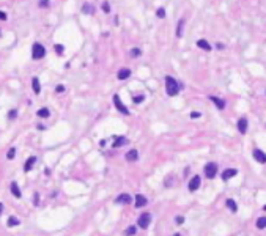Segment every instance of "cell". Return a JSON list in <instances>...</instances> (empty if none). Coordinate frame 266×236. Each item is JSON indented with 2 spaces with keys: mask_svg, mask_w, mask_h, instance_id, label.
I'll use <instances>...</instances> for the list:
<instances>
[{
  "mask_svg": "<svg viewBox=\"0 0 266 236\" xmlns=\"http://www.w3.org/2000/svg\"><path fill=\"white\" fill-rule=\"evenodd\" d=\"M183 25H184V19H180L178 22V29H176V36L181 38L183 36Z\"/></svg>",
  "mask_w": 266,
  "mask_h": 236,
  "instance_id": "obj_23",
  "label": "cell"
},
{
  "mask_svg": "<svg viewBox=\"0 0 266 236\" xmlns=\"http://www.w3.org/2000/svg\"><path fill=\"white\" fill-rule=\"evenodd\" d=\"M47 5H49V0H41V2H40V7H41V8H43V7H47Z\"/></svg>",
  "mask_w": 266,
  "mask_h": 236,
  "instance_id": "obj_38",
  "label": "cell"
},
{
  "mask_svg": "<svg viewBox=\"0 0 266 236\" xmlns=\"http://www.w3.org/2000/svg\"><path fill=\"white\" fill-rule=\"evenodd\" d=\"M137 224H139V227L140 228H148V225L151 224V216H150L148 212H145V214H142L140 217H139V221H137Z\"/></svg>",
  "mask_w": 266,
  "mask_h": 236,
  "instance_id": "obj_5",
  "label": "cell"
},
{
  "mask_svg": "<svg viewBox=\"0 0 266 236\" xmlns=\"http://www.w3.org/2000/svg\"><path fill=\"white\" fill-rule=\"evenodd\" d=\"M55 91H57V93H63V91H65V87H63V85H57V87H55Z\"/></svg>",
  "mask_w": 266,
  "mask_h": 236,
  "instance_id": "obj_34",
  "label": "cell"
},
{
  "mask_svg": "<svg viewBox=\"0 0 266 236\" xmlns=\"http://www.w3.org/2000/svg\"><path fill=\"white\" fill-rule=\"evenodd\" d=\"M200 184H202V178L197 175V176H192V178H191L189 186H187V187H189V190H191V192H195L198 187H200Z\"/></svg>",
  "mask_w": 266,
  "mask_h": 236,
  "instance_id": "obj_6",
  "label": "cell"
},
{
  "mask_svg": "<svg viewBox=\"0 0 266 236\" xmlns=\"http://www.w3.org/2000/svg\"><path fill=\"white\" fill-rule=\"evenodd\" d=\"M7 18H8L7 13H5V11H0V21H7Z\"/></svg>",
  "mask_w": 266,
  "mask_h": 236,
  "instance_id": "obj_37",
  "label": "cell"
},
{
  "mask_svg": "<svg viewBox=\"0 0 266 236\" xmlns=\"http://www.w3.org/2000/svg\"><path fill=\"white\" fill-rule=\"evenodd\" d=\"M35 162H36V157H35V156H30V157H29V159H27V161H25V165H24V172H27V173H29L30 170L33 168V165H35Z\"/></svg>",
  "mask_w": 266,
  "mask_h": 236,
  "instance_id": "obj_9",
  "label": "cell"
},
{
  "mask_svg": "<svg viewBox=\"0 0 266 236\" xmlns=\"http://www.w3.org/2000/svg\"><path fill=\"white\" fill-rule=\"evenodd\" d=\"M14 156H16V148H10V151L7 153V157L8 159H14Z\"/></svg>",
  "mask_w": 266,
  "mask_h": 236,
  "instance_id": "obj_31",
  "label": "cell"
},
{
  "mask_svg": "<svg viewBox=\"0 0 266 236\" xmlns=\"http://www.w3.org/2000/svg\"><path fill=\"white\" fill-rule=\"evenodd\" d=\"M265 211H266V205H265Z\"/></svg>",
  "mask_w": 266,
  "mask_h": 236,
  "instance_id": "obj_42",
  "label": "cell"
},
{
  "mask_svg": "<svg viewBox=\"0 0 266 236\" xmlns=\"http://www.w3.org/2000/svg\"><path fill=\"white\" fill-rule=\"evenodd\" d=\"M11 194H13L16 199H21V197H22L21 190H19V186H18V183H16V181H13V183H11Z\"/></svg>",
  "mask_w": 266,
  "mask_h": 236,
  "instance_id": "obj_15",
  "label": "cell"
},
{
  "mask_svg": "<svg viewBox=\"0 0 266 236\" xmlns=\"http://www.w3.org/2000/svg\"><path fill=\"white\" fill-rule=\"evenodd\" d=\"M131 76V69H128V68H123V69H120L118 71V74H117V77L120 79V80H126Z\"/></svg>",
  "mask_w": 266,
  "mask_h": 236,
  "instance_id": "obj_12",
  "label": "cell"
},
{
  "mask_svg": "<svg viewBox=\"0 0 266 236\" xmlns=\"http://www.w3.org/2000/svg\"><path fill=\"white\" fill-rule=\"evenodd\" d=\"M175 222H176V224H178V225H181L183 222H184V217H183V216H178V217H176V219H175Z\"/></svg>",
  "mask_w": 266,
  "mask_h": 236,
  "instance_id": "obj_35",
  "label": "cell"
},
{
  "mask_svg": "<svg viewBox=\"0 0 266 236\" xmlns=\"http://www.w3.org/2000/svg\"><path fill=\"white\" fill-rule=\"evenodd\" d=\"M2 210H3V205L0 203V214H2Z\"/></svg>",
  "mask_w": 266,
  "mask_h": 236,
  "instance_id": "obj_40",
  "label": "cell"
},
{
  "mask_svg": "<svg viewBox=\"0 0 266 236\" xmlns=\"http://www.w3.org/2000/svg\"><path fill=\"white\" fill-rule=\"evenodd\" d=\"M16 115H18V110H10V112H8L10 120H14V118H16Z\"/></svg>",
  "mask_w": 266,
  "mask_h": 236,
  "instance_id": "obj_33",
  "label": "cell"
},
{
  "mask_svg": "<svg viewBox=\"0 0 266 236\" xmlns=\"http://www.w3.org/2000/svg\"><path fill=\"white\" fill-rule=\"evenodd\" d=\"M197 47H200V49H203V51H211V44L206 41V40H198L197 41Z\"/></svg>",
  "mask_w": 266,
  "mask_h": 236,
  "instance_id": "obj_16",
  "label": "cell"
},
{
  "mask_svg": "<svg viewBox=\"0 0 266 236\" xmlns=\"http://www.w3.org/2000/svg\"><path fill=\"white\" fill-rule=\"evenodd\" d=\"M36 115L40 118H47L49 115H51V112H49V109H46V107H43V109H40V110L36 112Z\"/></svg>",
  "mask_w": 266,
  "mask_h": 236,
  "instance_id": "obj_21",
  "label": "cell"
},
{
  "mask_svg": "<svg viewBox=\"0 0 266 236\" xmlns=\"http://www.w3.org/2000/svg\"><path fill=\"white\" fill-rule=\"evenodd\" d=\"M32 88H33V91H35V95H40L41 93V85H40V79L38 77L32 79Z\"/></svg>",
  "mask_w": 266,
  "mask_h": 236,
  "instance_id": "obj_13",
  "label": "cell"
},
{
  "mask_svg": "<svg viewBox=\"0 0 266 236\" xmlns=\"http://www.w3.org/2000/svg\"><path fill=\"white\" fill-rule=\"evenodd\" d=\"M54 49H55V54H57V55H63L65 47H63L62 44H55V46H54Z\"/></svg>",
  "mask_w": 266,
  "mask_h": 236,
  "instance_id": "obj_27",
  "label": "cell"
},
{
  "mask_svg": "<svg viewBox=\"0 0 266 236\" xmlns=\"http://www.w3.org/2000/svg\"><path fill=\"white\" fill-rule=\"evenodd\" d=\"M156 16H158V18H161V19H164L165 18V10L164 8H158L156 10Z\"/></svg>",
  "mask_w": 266,
  "mask_h": 236,
  "instance_id": "obj_30",
  "label": "cell"
},
{
  "mask_svg": "<svg viewBox=\"0 0 266 236\" xmlns=\"http://www.w3.org/2000/svg\"><path fill=\"white\" fill-rule=\"evenodd\" d=\"M7 225H8V228H11V227H18V225H21V221H19V219L16 217V216H10Z\"/></svg>",
  "mask_w": 266,
  "mask_h": 236,
  "instance_id": "obj_17",
  "label": "cell"
},
{
  "mask_svg": "<svg viewBox=\"0 0 266 236\" xmlns=\"http://www.w3.org/2000/svg\"><path fill=\"white\" fill-rule=\"evenodd\" d=\"M115 201H117V203H131L132 199H131V195H128V194H121V195L117 197V200H115Z\"/></svg>",
  "mask_w": 266,
  "mask_h": 236,
  "instance_id": "obj_18",
  "label": "cell"
},
{
  "mask_svg": "<svg viewBox=\"0 0 266 236\" xmlns=\"http://www.w3.org/2000/svg\"><path fill=\"white\" fill-rule=\"evenodd\" d=\"M126 161L128 162H134V161H137V157H139V153H137V150H131V151H128L126 153Z\"/></svg>",
  "mask_w": 266,
  "mask_h": 236,
  "instance_id": "obj_14",
  "label": "cell"
},
{
  "mask_svg": "<svg viewBox=\"0 0 266 236\" xmlns=\"http://www.w3.org/2000/svg\"><path fill=\"white\" fill-rule=\"evenodd\" d=\"M200 115H202L200 112H192V113H191V118H194V120H195V118H200Z\"/></svg>",
  "mask_w": 266,
  "mask_h": 236,
  "instance_id": "obj_36",
  "label": "cell"
},
{
  "mask_svg": "<svg viewBox=\"0 0 266 236\" xmlns=\"http://www.w3.org/2000/svg\"><path fill=\"white\" fill-rule=\"evenodd\" d=\"M257 228H266V217H260L257 221Z\"/></svg>",
  "mask_w": 266,
  "mask_h": 236,
  "instance_id": "obj_26",
  "label": "cell"
},
{
  "mask_svg": "<svg viewBox=\"0 0 266 236\" xmlns=\"http://www.w3.org/2000/svg\"><path fill=\"white\" fill-rule=\"evenodd\" d=\"M143 99H145V96L143 95H137V96H132V102H136V104H140Z\"/></svg>",
  "mask_w": 266,
  "mask_h": 236,
  "instance_id": "obj_28",
  "label": "cell"
},
{
  "mask_svg": "<svg viewBox=\"0 0 266 236\" xmlns=\"http://www.w3.org/2000/svg\"><path fill=\"white\" fill-rule=\"evenodd\" d=\"M253 157L260 164H266V153H263L262 150H253Z\"/></svg>",
  "mask_w": 266,
  "mask_h": 236,
  "instance_id": "obj_8",
  "label": "cell"
},
{
  "mask_svg": "<svg viewBox=\"0 0 266 236\" xmlns=\"http://www.w3.org/2000/svg\"><path fill=\"white\" fill-rule=\"evenodd\" d=\"M227 206H228V208H230V211H233V212H236V211H238V206H236V203H235L233 200H231V199H228V200H227Z\"/></svg>",
  "mask_w": 266,
  "mask_h": 236,
  "instance_id": "obj_24",
  "label": "cell"
},
{
  "mask_svg": "<svg viewBox=\"0 0 266 236\" xmlns=\"http://www.w3.org/2000/svg\"><path fill=\"white\" fill-rule=\"evenodd\" d=\"M38 129H40V131H44V129H46V126H43V124H40V126H38Z\"/></svg>",
  "mask_w": 266,
  "mask_h": 236,
  "instance_id": "obj_39",
  "label": "cell"
},
{
  "mask_svg": "<svg viewBox=\"0 0 266 236\" xmlns=\"http://www.w3.org/2000/svg\"><path fill=\"white\" fill-rule=\"evenodd\" d=\"M216 173H217V164H214V162H209L205 165V176L206 178H214L216 176Z\"/></svg>",
  "mask_w": 266,
  "mask_h": 236,
  "instance_id": "obj_3",
  "label": "cell"
},
{
  "mask_svg": "<svg viewBox=\"0 0 266 236\" xmlns=\"http://www.w3.org/2000/svg\"><path fill=\"white\" fill-rule=\"evenodd\" d=\"M126 143H128V139H126V137H118V139L113 142L112 146H113V148H120V146H123V145H126Z\"/></svg>",
  "mask_w": 266,
  "mask_h": 236,
  "instance_id": "obj_20",
  "label": "cell"
},
{
  "mask_svg": "<svg viewBox=\"0 0 266 236\" xmlns=\"http://www.w3.org/2000/svg\"><path fill=\"white\" fill-rule=\"evenodd\" d=\"M140 55H142V51H140V49H137V47L131 49V57H140Z\"/></svg>",
  "mask_w": 266,
  "mask_h": 236,
  "instance_id": "obj_29",
  "label": "cell"
},
{
  "mask_svg": "<svg viewBox=\"0 0 266 236\" xmlns=\"http://www.w3.org/2000/svg\"><path fill=\"white\" fill-rule=\"evenodd\" d=\"M247 126H249V123H247V118H246V117H241L239 120H238V131H239L241 134H246V132H247Z\"/></svg>",
  "mask_w": 266,
  "mask_h": 236,
  "instance_id": "obj_7",
  "label": "cell"
},
{
  "mask_svg": "<svg viewBox=\"0 0 266 236\" xmlns=\"http://www.w3.org/2000/svg\"><path fill=\"white\" fill-rule=\"evenodd\" d=\"M82 11H84L85 14H93V11H95V8H93L90 3H85L84 7H82Z\"/></svg>",
  "mask_w": 266,
  "mask_h": 236,
  "instance_id": "obj_22",
  "label": "cell"
},
{
  "mask_svg": "<svg viewBox=\"0 0 266 236\" xmlns=\"http://www.w3.org/2000/svg\"><path fill=\"white\" fill-rule=\"evenodd\" d=\"M238 173V170L236 168H227V170H224L222 172V179H230V178H233L235 175Z\"/></svg>",
  "mask_w": 266,
  "mask_h": 236,
  "instance_id": "obj_10",
  "label": "cell"
},
{
  "mask_svg": "<svg viewBox=\"0 0 266 236\" xmlns=\"http://www.w3.org/2000/svg\"><path fill=\"white\" fill-rule=\"evenodd\" d=\"M209 99L216 104V107H217V109H224L225 107V101L224 99H219V98H216V96H209Z\"/></svg>",
  "mask_w": 266,
  "mask_h": 236,
  "instance_id": "obj_19",
  "label": "cell"
},
{
  "mask_svg": "<svg viewBox=\"0 0 266 236\" xmlns=\"http://www.w3.org/2000/svg\"><path fill=\"white\" fill-rule=\"evenodd\" d=\"M113 104H115V107H117V110H118V112H121L123 115H129L128 107H126L125 104L121 102V99H120V96H118V95H113Z\"/></svg>",
  "mask_w": 266,
  "mask_h": 236,
  "instance_id": "obj_4",
  "label": "cell"
},
{
  "mask_svg": "<svg viewBox=\"0 0 266 236\" xmlns=\"http://www.w3.org/2000/svg\"><path fill=\"white\" fill-rule=\"evenodd\" d=\"M165 90L169 96H176L180 91V85L172 76H165Z\"/></svg>",
  "mask_w": 266,
  "mask_h": 236,
  "instance_id": "obj_1",
  "label": "cell"
},
{
  "mask_svg": "<svg viewBox=\"0 0 266 236\" xmlns=\"http://www.w3.org/2000/svg\"><path fill=\"white\" fill-rule=\"evenodd\" d=\"M175 236H181V235H180V233H176V235H175Z\"/></svg>",
  "mask_w": 266,
  "mask_h": 236,
  "instance_id": "obj_41",
  "label": "cell"
},
{
  "mask_svg": "<svg viewBox=\"0 0 266 236\" xmlns=\"http://www.w3.org/2000/svg\"><path fill=\"white\" fill-rule=\"evenodd\" d=\"M136 232H137V228L134 225H131V227H128L125 230V236H132V235H136Z\"/></svg>",
  "mask_w": 266,
  "mask_h": 236,
  "instance_id": "obj_25",
  "label": "cell"
},
{
  "mask_svg": "<svg viewBox=\"0 0 266 236\" xmlns=\"http://www.w3.org/2000/svg\"><path fill=\"white\" fill-rule=\"evenodd\" d=\"M147 203H148V200H147L145 195H142V194H137V195H136V206H137V208L145 206Z\"/></svg>",
  "mask_w": 266,
  "mask_h": 236,
  "instance_id": "obj_11",
  "label": "cell"
},
{
  "mask_svg": "<svg viewBox=\"0 0 266 236\" xmlns=\"http://www.w3.org/2000/svg\"><path fill=\"white\" fill-rule=\"evenodd\" d=\"M44 55H46L44 46L40 44V43H35V44L32 46V58L33 60H41V58H44Z\"/></svg>",
  "mask_w": 266,
  "mask_h": 236,
  "instance_id": "obj_2",
  "label": "cell"
},
{
  "mask_svg": "<svg viewBox=\"0 0 266 236\" xmlns=\"http://www.w3.org/2000/svg\"><path fill=\"white\" fill-rule=\"evenodd\" d=\"M102 11H104V13H110V5H109V2H102Z\"/></svg>",
  "mask_w": 266,
  "mask_h": 236,
  "instance_id": "obj_32",
  "label": "cell"
}]
</instances>
